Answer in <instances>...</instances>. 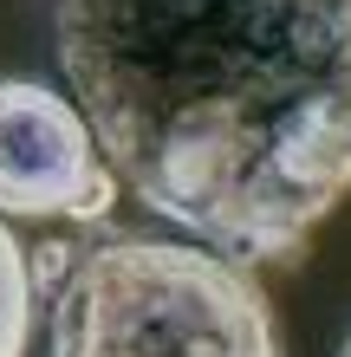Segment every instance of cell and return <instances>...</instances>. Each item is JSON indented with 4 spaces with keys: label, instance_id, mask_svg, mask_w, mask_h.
Segmentation results:
<instances>
[{
    "label": "cell",
    "instance_id": "7a4b0ae2",
    "mask_svg": "<svg viewBox=\"0 0 351 357\" xmlns=\"http://www.w3.org/2000/svg\"><path fill=\"white\" fill-rule=\"evenodd\" d=\"M52 357H286L247 260L189 241H105L52 280Z\"/></svg>",
    "mask_w": 351,
    "mask_h": 357
},
{
    "label": "cell",
    "instance_id": "3957f363",
    "mask_svg": "<svg viewBox=\"0 0 351 357\" xmlns=\"http://www.w3.org/2000/svg\"><path fill=\"white\" fill-rule=\"evenodd\" d=\"M117 176L98 156L72 98L33 78H0V215L20 221H105Z\"/></svg>",
    "mask_w": 351,
    "mask_h": 357
},
{
    "label": "cell",
    "instance_id": "5b68a950",
    "mask_svg": "<svg viewBox=\"0 0 351 357\" xmlns=\"http://www.w3.org/2000/svg\"><path fill=\"white\" fill-rule=\"evenodd\" d=\"M345 357H351V338H345Z\"/></svg>",
    "mask_w": 351,
    "mask_h": 357
},
{
    "label": "cell",
    "instance_id": "6da1fadb",
    "mask_svg": "<svg viewBox=\"0 0 351 357\" xmlns=\"http://www.w3.org/2000/svg\"><path fill=\"white\" fill-rule=\"evenodd\" d=\"M111 176L202 247L286 266L351 195V0H46Z\"/></svg>",
    "mask_w": 351,
    "mask_h": 357
},
{
    "label": "cell",
    "instance_id": "277c9868",
    "mask_svg": "<svg viewBox=\"0 0 351 357\" xmlns=\"http://www.w3.org/2000/svg\"><path fill=\"white\" fill-rule=\"evenodd\" d=\"M27 338H33V266L0 215V357H27Z\"/></svg>",
    "mask_w": 351,
    "mask_h": 357
}]
</instances>
